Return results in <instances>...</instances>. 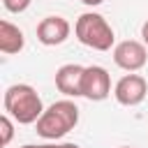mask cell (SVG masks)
<instances>
[{
  "mask_svg": "<svg viewBox=\"0 0 148 148\" xmlns=\"http://www.w3.org/2000/svg\"><path fill=\"white\" fill-rule=\"evenodd\" d=\"M2 106H5V113H9L14 118V123H18V125H32L44 113L42 97L28 83H14V86H9L5 90Z\"/></svg>",
  "mask_w": 148,
  "mask_h": 148,
  "instance_id": "1",
  "label": "cell"
},
{
  "mask_svg": "<svg viewBox=\"0 0 148 148\" xmlns=\"http://www.w3.org/2000/svg\"><path fill=\"white\" fill-rule=\"evenodd\" d=\"M79 125V106L65 97V99H58L53 102L51 106L44 109V113L39 116V120L35 123L37 127V134L42 139H49V141H56V139H62L67 132H72L74 127Z\"/></svg>",
  "mask_w": 148,
  "mask_h": 148,
  "instance_id": "2",
  "label": "cell"
},
{
  "mask_svg": "<svg viewBox=\"0 0 148 148\" xmlns=\"http://www.w3.org/2000/svg\"><path fill=\"white\" fill-rule=\"evenodd\" d=\"M74 35L83 46L95 49V51H111L116 42L113 28L97 12H83L74 23Z\"/></svg>",
  "mask_w": 148,
  "mask_h": 148,
  "instance_id": "3",
  "label": "cell"
},
{
  "mask_svg": "<svg viewBox=\"0 0 148 148\" xmlns=\"http://www.w3.org/2000/svg\"><path fill=\"white\" fill-rule=\"evenodd\" d=\"M146 95H148V81L136 72L120 76L118 83L113 86V97L123 106H139L146 99Z\"/></svg>",
  "mask_w": 148,
  "mask_h": 148,
  "instance_id": "4",
  "label": "cell"
},
{
  "mask_svg": "<svg viewBox=\"0 0 148 148\" xmlns=\"http://www.w3.org/2000/svg\"><path fill=\"white\" fill-rule=\"evenodd\" d=\"M111 95V76L102 65H88L83 69L81 81V97L90 102H102Z\"/></svg>",
  "mask_w": 148,
  "mask_h": 148,
  "instance_id": "5",
  "label": "cell"
},
{
  "mask_svg": "<svg viewBox=\"0 0 148 148\" xmlns=\"http://www.w3.org/2000/svg\"><path fill=\"white\" fill-rule=\"evenodd\" d=\"M148 60V46L136 39H125L113 46V62L125 72H139L143 69Z\"/></svg>",
  "mask_w": 148,
  "mask_h": 148,
  "instance_id": "6",
  "label": "cell"
},
{
  "mask_svg": "<svg viewBox=\"0 0 148 148\" xmlns=\"http://www.w3.org/2000/svg\"><path fill=\"white\" fill-rule=\"evenodd\" d=\"M72 32V25L65 16H58V14H51V16H44L39 23H37V42L44 44V46H58L62 44Z\"/></svg>",
  "mask_w": 148,
  "mask_h": 148,
  "instance_id": "7",
  "label": "cell"
},
{
  "mask_svg": "<svg viewBox=\"0 0 148 148\" xmlns=\"http://www.w3.org/2000/svg\"><path fill=\"white\" fill-rule=\"evenodd\" d=\"M83 69L76 62H67L56 69V88L65 97H81V81H83Z\"/></svg>",
  "mask_w": 148,
  "mask_h": 148,
  "instance_id": "8",
  "label": "cell"
},
{
  "mask_svg": "<svg viewBox=\"0 0 148 148\" xmlns=\"http://www.w3.org/2000/svg\"><path fill=\"white\" fill-rule=\"evenodd\" d=\"M23 46H25L23 30L9 21H0V51L5 56H14V53L23 51Z\"/></svg>",
  "mask_w": 148,
  "mask_h": 148,
  "instance_id": "9",
  "label": "cell"
},
{
  "mask_svg": "<svg viewBox=\"0 0 148 148\" xmlns=\"http://www.w3.org/2000/svg\"><path fill=\"white\" fill-rule=\"evenodd\" d=\"M0 132H2V146H7L12 141V136H14V118L9 113H5L0 118Z\"/></svg>",
  "mask_w": 148,
  "mask_h": 148,
  "instance_id": "10",
  "label": "cell"
},
{
  "mask_svg": "<svg viewBox=\"0 0 148 148\" xmlns=\"http://www.w3.org/2000/svg\"><path fill=\"white\" fill-rule=\"evenodd\" d=\"M30 2H32V0H2L5 9L12 12V14H21V12H25V9L30 7Z\"/></svg>",
  "mask_w": 148,
  "mask_h": 148,
  "instance_id": "11",
  "label": "cell"
},
{
  "mask_svg": "<svg viewBox=\"0 0 148 148\" xmlns=\"http://www.w3.org/2000/svg\"><path fill=\"white\" fill-rule=\"evenodd\" d=\"M141 39H143V44L148 46V21L141 25Z\"/></svg>",
  "mask_w": 148,
  "mask_h": 148,
  "instance_id": "12",
  "label": "cell"
},
{
  "mask_svg": "<svg viewBox=\"0 0 148 148\" xmlns=\"http://www.w3.org/2000/svg\"><path fill=\"white\" fill-rule=\"evenodd\" d=\"M21 148H53V143H25Z\"/></svg>",
  "mask_w": 148,
  "mask_h": 148,
  "instance_id": "13",
  "label": "cell"
},
{
  "mask_svg": "<svg viewBox=\"0 0 148 148\" xmlns=\"http://www.w3.org/2000/svg\"><path fill=\"white\" fill-rule=\"evenodd\" d=\"M53 148H81V146H79V143H69V141H67V143H53Z\"/></svg>",
  "mask_w": 148,
  "mask_h": 148,
  "instance_id": "14",
  "label": "cell"
},
{
  "mask_svg": "<svg viewBox=\"0 0 148 148\" xmlns=\"http://www.w3.org/2000/svg\"><path fill=\"white\" fill-rule=\"evenodd\" d=\"M83 5H88V7H97V5H102L104 0H81Z\"/></svg>",
  "mask_w": 148,
  "mask_h": 148,
  "instance_id": "15",
  "label": "cell"
},
{
  "mask_svg": "<svg viewBox=\"0 0 148 148\" xmlns=\"http://www.w3.org/2000/svg\"><path fill=\"white\" fill-rule=\"evenodd\" d=\"M120 148H132V146H120Z\"/></svg>",
  "mask_w": 148,
  "mask_h": 148,
  "instance_id": "16",
  "label": "cell"
}]
</instances>
